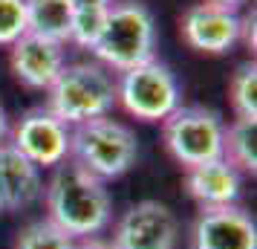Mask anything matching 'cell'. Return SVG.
<instances>
[{
    "label": "cell",
    "mask_w": 257,
    "mask_h": 249,
    "mask_svg": "<svg viewBox=\"0 0 257 249\" xmlns=\"http://www.w3.org/2000/svg\"><path fill=\"white\" fill-rule=\"evenodd\" d=\"M26 26L32 35L67 44L72 35L70 0H26Z\"/></svg>",
    "instance_id": "cell-14"
},
{
    "label": "cell",
    "mask_w": 257,
    "mask_h": 249,
    "mask_svg": "<svg viewBox=\"0 0 257 249\" xmlns=\"http://www.w3.org/2000/svg\"><path fill=\"white\" fill-rule=\"evenodd\" d=\"M222 159H228L240 174L257 171V119L237 116L222 136Z\"/></svg>",
    "instance_id": "cell-15"
},
{
    "label": "cell",
    "mask_w": 257,
    "mask_h": 249,
    "mask_svg": "<svg viewBox=\"0 0 257 249\" xmlns=\"http://www.w3.org/2000/svg\"><path fill=\"white\" fill-rule=\"evenodd\" d=\"M72 128L64 125L47 107H35L18 119L12 128V145L38 168H55L70 159Z\"/></svg>",
    "instance_id": "cell-7"
},
{
    "label": "cell",
    "mask_w": 257,
    "mask_h": 249,
    "mask_svg": "<svg viewBox=\"0 0 257 249\" xmlns=\"http://www.w3.org/2000/svg\"><path fill=\"white\" fill-rule=\"evenodd\" d=\"M179 29L191 49L205 55H225L240 41V12L202 0L185 9Z\"/></svg>",
    "instance_id": "cell-9"
},
{
    "label": "cell",
    "mask_w": 257,
    "mask_h": 249,
    "mask_svg": "<svg viewBox=\"0 0 257 249\" xmlns=\"http://www.w3.org/2000/svg\"><path fill=\"white\" fill-rule=\"evenodd\" d=\"M72 249H116L113 246V240H98V237H87L81 243H75Z\"/></svg>",
    "instance_id": "cell-20"
},
{
    "label": "cell",
    "mask_w": 257,
    "mask_h": 249,
    "mask_svg": "<svg viewBox=\"0 0 257 249\" xmlns=\"http://www.w3.org/2000/svg\"><path fill=\"white\" fill-rule=\"evenodd\" d=\"M64 64H67L64 44L32 35V32L21 35L9 47V67L15 78L29 90H49L58 72L64 70Z\"/></svg>",
    "instance_id": "cell-10"
},
{
    "label": "cell",
    "mask_w": 257,
    "mask_h": 249,
    "mask_svg": "<svg viewBox=\"0 0 257 249\" xmlns=\"http://www.w3.org/2000/svg\"><path fill=\"white\" fill-rule=\"evenodd\" d=\"M228 96H231V105L237 116L245 119H257V67L254 61H245L240 64L231 75L228 84Z\"/></svg>",
    "instance_id": "cell-17"
},
{
    "label": "cell",
    "mask_w": 257,
    "mask_h": 249,
    "mask_svg": "<svg viewBox=\"0 0 257 249\" xmlns=\"http://www.w3.org/2000/svg\"><path fill=\"white\" fill-rule=\"evenodd\" d=\"M194 249H257L254 217L240 206L202 209L194 223Z\"/></svg>",
    "instance_id": "cell-11"
},
{
    "label": "cell",
    "mask_w": 257,
    "mask_h": 249,
    "mask_svg": "<svg viewBox=\"0 0 257 249\" xmlns=\"http://www.w3.org/2000/svg\"><path fill=\"white\" fill-rule=\"evenodd\" d=\"M179 220L159 200H139L121 214L113 232L116 249H176Z\"/></svg>",
    "instance_id": "cell-8"
},
{
    "label": "cell",
    "mask_w": 257,
    "mask_h": 249,
    "mask_svg": "<svg viewBox=\"0 0 257 249\" xmlns=\"http://www.w3.org/2000/svg\"><path fill=\"white\" fill-rule=\"evenodd\" d=\"M225 122L202 105H179L162 122V142L179 165L194 168L222 156Z\"/></svg>",
    "instance_id": "cell-5"
},
{
    "label": "cell",
    "mask_w": 257,
    "mask_h": 249,
    "mask_svg": "<svg viewBox=\"0 0 257 249\" xmlns=\"http://www.w3.org/2000/svg\"><path fill=\"white\" fill-rule=\"evenodd\" d=\"M44 200L49 220L64 229L72 240L101 235L113 220V200L104 180L93 177L72 159L55 165L49 183L44 186Z\"/></svg>",
    "instance_id": "cell-1"
},
{
    "label": "cell",
    "mask_w": 257,
    "mask_h": 249,
    "mask_svg": "<svg viewBox=\"0 0 257 249\" xmlns=\"http://www.w3.org/2000/svg\"><path fill=\"white\" fill-rule=\"evenodd\" d=\"M47 93L49 113H55L64 125L78 128L90 119L110 116L116 107V78L98 61H75L64 64Z\"/></svg>",
    "instance_id": "cell-3"
},
{
    "label": "cell",
    "mask_w": 257,
    "mask_h": 249,
    "mask_svg": "<svg viewBox=\"0 0 257 249\" xmlns=\"http://www.w3.org/2000/svg\"><path fill=\"white\" fill-rule=\"evenodd\" d=\"M44 197L41 168L32 165L12 142L0 145V209H29Z\"/></svg>",
    "instance_id": "cell-12"
},
{
    "label": "cell",
    "mask_w": 257,
    "mask_h": 249,
    "mask_svg": "<svg viewBox=\"0 0 257 249\" xmlns=\"http://www.w3.org/2000/svg\"><path fill=\"white\" fill-rule=\"evenodd\" d=\"M6 133H9V119H6V110L0 105V145L6 142Z\"/></svg>",
    "instance_id": "cell-21"
},
{
    "label": "cell",
    "mask_w": 257,
    "mask_h": 249,
    "mask_svg": "<svg viewBox=\"0 0 257 249\" xmlns=\"http://www.w3.org/2000/svg\"><path fill=\"white\" fill-rule=\"evenodd\" d=\"M0 212H3V209H0Z\"/></svg>",
    "instance_id": "cell-23"
},
{
    "label": "cell",
    "mask_w": 257,
    "mask_h": 249,
    "mask_svg": "<svg viewBox=\"0 0 257 249\" xmlns=\"http://www.w3.org/2000/svg\"><path fill=\"white\" fill-rule=\"evenodd\" d=\"M116 0H70L72 12V35L70 41L81 49H93L95 38L104 26V18Z\"/></svg>",
    "instance_id": "cell-16"
},
{
    "label": "cell",
    "mask_w": 257,
    "mask_h": 249,
    "mask_svg": "<svg viewBox=\"0 0 257 249\" xmlns=\"http://www.w3.org/2000/svg\"><path fill=\"white\" fill-rule=\"evenodd\" d=\"M185 189L199 203V209L237 206L243 194V174L228 159H211L202 165L185 168Z\"/></svg>",
    "instance_id": "cell-13"
},
{
    "label": "cell",
    "mask_w": 257,
    "mask_h": 249,
    "mask_svg": "<svg viewBox=\"0 0 257 249\" xmlns=\"http://www.w3.org/2000/svg\"><path fill=\"white\" fill-rule=\"evenodd\" d=\"M70 156L72 162H78L93 177L116 180L133 168L139 156V139L118 119H90L78 128H72Z\"/></svg>",
    "instance_id": "cell-4"
},
{
    "label": "cell",
    "mask_w": 257,
    "mask_h": 249,
    "mask_svg": "<svg viewBox=\"0 0 257 249\" xmlns=\"http://www.w3.org/2000/svg\"><path fill=\"white\" fill-rule=\"evenodd\" d=\"M205 3H220V6H228V9H240L245 0H205Z\"/></svg>",
    "instance_id": "cell-22"
},
{
    "label": "cell",
    "mask_w": 257,
    "mask_h": 249,
    "mask_svg": "<svg viewBox=\"0 0 257 249\" xmlns=\"http://www.w3.org/2000/svg\"><path fill=\"white\" fill-rule=\"evenodd\" d=\"M93 55L101 67L116 72H127L156 58V21L148 3L142 0L113 3L93 44Z\"/></svg>",
    "instance_id": "cell-2"
},
{
    "label": "cell",
    "mask_w": 257,
    "mask_h": 249,
    "mask_svg": "<svg viewBox=\"0 0 257 249\" xmlns=\"http://www.w3.org/2000/svg\"><path fill=\"white\" fill-rule=\"evenodd\" d=\"M72 246H75V240L64 229H58L49 217L24 226L21 235H18V243H15V249H72Z\"/></svg>",
    "instance_id": "cell-18"
},
{
    "label": "cell",
    "mask_w": 257,
    "mask_h": 249,
    "mask_svg": "<svg viewBox=\"0 0 257 249\" xmlns=\"http://www.w3.org/2000/svg\"><path fill=\"white\" fill-rule=\"evenodd\" d=\"M116 102L133 119L142 122H165L182 105V87L174 70L162 61H148L127 72H118Z\"/></svg>",
    "instance_id": "cell-6"
},
{
    "label": "cell",
    "mask_w": 257,
    "mask_h": 249,
    "mask_svg": "<svg viewBox=\"0 0 257 249\" xmlns=\"http://www.w3.org/2000/svg\"><path fill=\"white\" fill-rule=\"evenodd\" d=\"M26 32V0H0V47H12Z\"/></svg>",
    "instance_id": "cell-19"
}]
</instances>
